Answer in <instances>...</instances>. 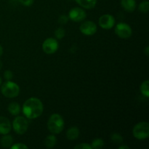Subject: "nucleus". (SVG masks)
I'll use <instances>...</instances> for the list:
<instances>
[{"label": "nucleus", "instance_id": "nucleus-26", "mask_svg": "<svg viewBox=\"0 0 149 149\" xmlns=\"http://www.w3.org/2000/svg\"><path fill=\"white\" fill-rule=\"evenodd\" d=\"M4 79L7 80V81H10V80H11L13 77V72H12L11 71H9V70H7V71H6L5 72H4Z\"/></svg>", "mask_w": 149, "mask_h": 149}, {"label": "nucleus", "instance_id": "nucleus-10", "mask_svg": "<svg viewBox=\"0 0 149 149\" xmlns=\"http://www.w3.org/2000/svg\"><path fill=\"white\" fill-rule=\"evenodd\" d=\"M99 26L103 29H111L115 24V18L110 14H105L99 18Z\"/></svg>", "mask_w": 149, "mask_h": 149}, {"label": "nucleus", "instance_id": "nucleus-28", "mask_svg": "<svg viewBox=\"0 0 149 149\" xmlns=\"http://www.w3.org/2000/svg\"><path fill=\"white\" fill-rule=\"evenodd\" d=\"M119 149H130V147L127 146H119Z\"/></svg>", "mask_w": 149, "mask_h": 149}, {"label": "nucleus", "instance_id": "nucleus-2", "mask_svg": "<svg viewBox=\"0 0 149 149\" xmlns=\"http://www.w3.org/2000/svg\"><path fill=\"white\" fill-rule=\"evenodd\" d=\"M64 125L65 123L62 116L58 113H53L48 120L47 128L51 133L57 135L63 130Z\"/></svg>", "mask_w": 149, "mask_h": 149}, {"label": "nucleus", "instance_id": "nucleus-33", "mask_svg": "<svg viewBox=\"0 0 149 149\" xmlns=\"http://www.w3.org/2000/svg\"><path fill=\"white\" fill-rule=\"evenodd\" d=\"M13 1H17V0H13Z\"/></svg>", "mask_w": 149, "mask_h": 149}, {"label": "nucleus", "instance_id": "nucleus-16", "mask_svg": "<svg viewBox=\"0 0 149 149\" xmlns=\"http://www.w3.org/2000/svg\"><path fill=\"white\" fill-rule=\"evenodd\" d=\"M0 143H1V146L4 148H10V146L13 144V138L11 135L8 134L4 135V136L1 138Z\"/></svg>", "mask_w": 149, "mask_h": 149}, {"label": "nucleus", "instance_id": "nucleus-29", "mask_svg": "<svg viewBox=\"0 0 149 149\" xmlns=\"http://www.w3.org/2000/svg\"><path fill=\"white\" fill-rule=\"evenodd\" d=\"M2 54H3V48L1 46V45H0V56H1Z\"/></svg>", "mask_w": 149, "mask_h": 149}, {"label": "nucleus", "instance_id": "nucleus-5", "mask_svg": "<svg viewBox=\"0 0 149 149\" xmlns=\"http://www.w3.org/2000/svg\"><path fill=\"white\" fill-rule=\"evenodd\" d=\"M13 127L15 132L18 135H23L29 128V122L23 116H17L13 122Z\"/></svg>", "mask_w": 149, "mask_h": 149}, {"label": "nucleus", "instance_id": "nucleus-27", "mask_svg": "<svg viewBox=\"0 0 149 149\" xmlns=\"http://www.w3.org/2000/svg\"><path fill=\"white\" fill-rule=\"evenodd\" d=\"M17 1H19L20 3H21V4L26 6V7L32 5L33 3V0H17Z\"/></svg>", "mask_w": 149, "mask_h": 149}, {"label": "nucleus", "instance_id": "nucleus-7", "mask_svg": "<svg viewBox=\"0 0 149 149\" xmlns=\"http://www.w3.org/2000/svg\"><path fill=\"white\" fill-rule=\"evenodd\" d=\"M59 45L56 39L54 38H47L44 41L42 44V49L46 54H53L58 49Z\"/></svg>", "mask_w": 149, "mask_h": 149}, {"label": "nucleus", "instance_id": "nucleus-21", "mask_svg": "<svg viewBox=\"0 0 149 149\" xmlns=\"http://www.w3.org/2000/svg\"><path fill=\"white\" fill-rule=\"evenodd\" d=\"M111 139L113 143L116 144H120L123 142V138L122 135L118 133H113L111 136Z\"/></svg>", "mask_w": 149, "mask_h": 149}, {"label": "nucleus", "instance_id": "nucleus-6", "mask_svg": "<svg viewBox=\"0 0 149 149\" xmlns=\"http://www.w3.org/2000/svg\"><path fill=\"white\" fill-rule=\"evenodd\" d=\"M115 33L121 39H128L132 36V30L130 26L125 23H119L115 27Z\"/></svg>", "mask_w": 149, "mask_h": 149}, {"label": "nucleus", "instance_id": "nucleus-31", "mask_svg": "<svg viewBox=\"0 0 149 149\" xmlns=\"http://www.w3.org/2000/svg\"><path fill=\"white\" fill-rule=\"evenodd\" d=\"M1 68H2V63H1V61H0V70L1 69Z\"/></svg>", "mask_w": 149, "mask_h": 149}, {"label": "nucleus", "instance_id": "nucleus-23", "mask_svg": "<svg viewBox=\"0 0 149 149\" xmlns=\"http://www.w3.org/2000/svg\"><path fill=\"white\" fill-rule=\"evenodd\" d=\"M74 148L75 149H92V146L91 145H90V144L83 143L79 144V145L76 146L74 147Z\"/></svg>", "mask_w": 149, "mask_h": 149}, {"label": "nucleus", "instance_id": "nucleus-20", "mask_svg": "<svg viewBox=\"0 0 149 149\" xmlns=\"http://www.w3.org/2000/svg\"><path fill=\"white\" fill-rule=\"evenodd\" d=\"M139 10L141 12V13H148L149 10L148 1L146 0V1H142V2L139 4Z\"/></svg>", "mask_w": 149, "mask_h": 149}, {"label": "nucleus", "instance_id": "nucleus-19", "mask_svg": "<svg viewBox=\"0 0 149 149\" xmlns=\"http://www.w3.org/2000/svg\"><path fill=\"white\" fill-rule=\"evenodd\" d=\"M104 146V141L100 138H96L92 143V148L94 149H100L102 148Z\"/></svg>", "mask_w": 149, "mask_h": 149}, {"label": "nucleus", "instance_id": "nucleus-14", "mask_svg": "<svg viewBox=\"0 0 149 149\" xmlns=\"http://www.w3.org/2000/svg\"><path fill=\"white\" fill-rule=\"evenodd\" d=\"M79 135V130L76 127H72L69 128L66 132V137L70 141H74V140L77 139Z\"/></svg>", "mask_w": 149, "mask_h": 149}, {"label": "nucleus", "instance_id": "nucleus-22", "mask_svg": "<svg viewBox=\"0 0 149 149\" xmlns=\"http://www.w3.org/2000/svg\"><path fill=\"white\" fill-rule=\"evenodd\" d=\"M65 31L62 27H60L57 29L55 31V36L58 39H61L65 36Z\"/></svg>", "mask_w": 149, "mask_h": 149}, {"label": "nucleus", "instance_id": "nucleus-3", "mask_svg": "<svg viewBox=\"0 0 149 149\" xmlns=\"http://www.w3.org/2000/svg\"><path fill=\"white\" fill-rule=\"evenodd\" d=\"M1 92L3 95L9 98L17 97L20 93V87L13 81H7L1 85Z\"/></svg>", "mask_w": 149, "mask_h": 149}, {"label": "nucleus", "instance_id": "nucleus-18", "mask_svg": "<svg viewBox=\"0 0 149 149\" xmlns=\"http://www.w3.org/2000/svg\"><path fill=\"white\" fill-rule=\"evenodd\" d=\"M141 92L142 95L145 97H149V81L148 80H146L141 84Z\"/></svg>", "mask_w": 149, "mask_h": 149}, {"label": "nucleus", "instance_id": "nucleus-25", "mask_svg": "<svg viewBox=\"0 0 149 149\" xmlns=\"http://www.w3.org/2000/svg\"><path fill=\"white\" fill-rule=\"evenodd\" d=\"M68 17H67L65 15H61L60 16L59 19H58V23H60V24H65V23H67V22H68Z\"/></svg>", "mask_w": 149, "mask_h": 149}, {"label": "nucleus", "instance_id": "nucleus-24", "mask_svg": "<svg viewBox=\"0 0 149 149\" xmlns=\"http://www.w3.org/2000/svg\"><path fill=\"white\" fill-rule=\"evenodd\" d=\"M10 148L11 149H25V148H28V146L25 145V144L18 143L12 145L11 146H10Z\"/></svg>", "mask_w": 149, "mask_h": 149}, {"label": "nucleus", "instance_id": "nucleus-32", "mask_svg": "<svg viewBox=\"0 0 149 149\" xmlns=\"http://www.w3.org/2000/svg\"><path fill=\"white\" fill-rule=\"evenodd\" d=\"M1 77H0V85H1Z\"/></svg>", "mask_w": 149, "mask_h": 149}, {"label": "nucleus", "instance_id": "nucleus-17", "mask_svg": "<svg viewBox=\"0 0 149 149\" xmlns=\"http://www.w3.org/2000/svg\"><path fill=\"white\" fill-rule=\"evenodd\" d=\"M57 142V139L55 136L53 135H49L45 138V145L47 148H52L55 146Z\"/></svg>", "mask_w": 149, "mask_h": 149}, {"label": "nucleus", "instance_id": "nucleus-1", "mask_svg": "<svg viewBox=\"0 0 149 149\" xmlns=\"http://www.w3.org/2000/svg\"><path fill=\"white\" fill-rule=\"evenodd\" d=\"M44 110L43 103L36 97H31L23 103L22 111L27 119H36L42 115Z\"/></svg>", "mask_w": 149, "mask_h": 149}, {"label": "nucleus", "instance_id": "nucleus-8", "mask_svg": "<svg viewBox=\"0 0 149 149\" xmlns=\"http://www.w3.org/2000/svg\"><path fill=\"white\" fill-rule=\"evenodd\" d=\"M79 30L83 34L86 36H92L97 32V29L94 22L87 20L81 23L79 27Z\"/></svg>", "mask_w": 149, "mask_h": 149}, {"label": "nucleus", "instance_id": "nucleus-30", "mask_svg": "<svg viewBox=\"0 0 149 149\" xmlns=\"http://www.w3.org/2000/svg\"><path fill=\"white\" fill-rule=\"evenodd\" d=\"M148 49H149L148 47H146V49H145V52H146V55H148Z\"/></svg>", "mask_w": 149, "mask_h": 149}, {"label": "nucleus", "instance_id": "nucleus-13", "mask_svg": "<svg viewBox=\"0 0 149 149\" xmlns=\"http://www.w3.org/2000/svg\"><path fill=\"white\" fill-rule=\"evenodd\" d=\"M78 4L85 9H93L97 4V0H75Z\"/></svg>", "mask_w": 149, "mask_h": 149}, {"label": "nucleus", "instance_id": "nucleus-4", "mask_svg": "<svg viewBox=\"0 0 149 149\" xmlns=\"http://www.w3.org/2000/svg\"><path fill=\"white\" fill-rule=\"evenodd\" d=\"M134 137L138 140L147 139L149 136V125L148 122H141L136 124L132 130Z\"/></svg>", "mask_w": 149, "mask_h": 149}, {"label": "nucleus", "instance_id": "nucleus-11", "mask_svg": "<svg viewBox=\"0 0 149 149\" xmlns=\"http://www.w3.org/2000/svg\"><path fill=\"white\" fill-rule=\"evenodd\" d=\"M11 123L7 117L0 116V134L7 135L11 130Z\"/></svg>", "mask_w": 149, "mask_h": 149}, {"label": "nucleus", "instance_id": "nucleus-12", "mask_svg": "<svg viewBox=\"0 0 149 149\" xmlns=\"http://www.w3.org/2000/svg\"><path fill=\"white\" fill-rule=\"evenodd\" d=\"M121 4L125 10L127 12H133L136 8L135 0H122Z\"/></svg>", "mask_w": 149, "mask_h": 149}, {"label": "nucleus", "instance_id": "nucleus-9", "mask_svg": "<svg viewBox=\"0 0 149 149\" xmlns=\"http://www.w3.org/2000/svg\"><path fill=\"white\" fill-rule=\"evenodd\" d=\"M86 12L80 7H74L69 12L68 17L74 22H81L86 18Z\"/></svg>", "mask_w": 149, "mask_h": 149}, {"label": "nucleus", "instance_id": "nucleus-15", "mask_svg": "<svg viewBox=\"0 0 149 149\" xmlns=\"http://www.w3.org/2000/svg\"><path fill=\"white\" fill-rule=\"evenodd\" d=\"M8 111L13 116H17L21 111V108L20 106L16 102H13L8 106Z\"/></svg>", "mask_w": 149, "mask_h": 149}]
</instances>
